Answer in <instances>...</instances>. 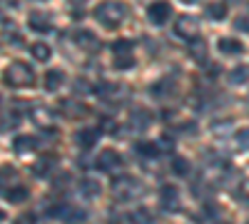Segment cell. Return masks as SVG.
I'll use <instances>...</instances> for the list:
<instances>
[{
  "mask_svg": "<svg viewBox=\"0 0 249 224\" xmlns=\"http://www.w3.org/2000/svg\"><path fill=\"white\" fill-rule=\"evenodd\" d=\"M97 137H100V130H95V127H85V130H80L77 132V145L82 147V150H90V147H95L97 145Z\"/></svg>",
  "mask_w": 249,
  "mask_h": 224,
  "instance_id": "10",
  "label": "cell"
},
{
  "mask_svg": "<svg viewBox=\"0 0 249 224\" xmlns=\"http://www.w3.org/2000/svg\"><path fill=\"white\" fill-rule=\"evenodd\" d=\"M28 25H30L33 30H37V33H50L53 20H50V15L43 13V10H30V15H28Z\"/></svg>",
  "mask_w": 249,
  "mask_h": 224,
  "instance_id": "8",
  "label": "cell"
},
{
  "mask_svg": "<svg viewBox=\"0 0 249 224\" xmlns=\"http://www.w3.org/2000/svg\"><path fill=\"white\" fill-rule=\"evenodd\" d=\"M170 13H172L170 3H164V0H155V3H150V8H147V20L152 25H164L170 20Z\"/></svg>",
  "mask_w": 249,
  "mask_h": 224,
  "instance_id": "5",
  "label": "cell"
},
{
  "mask_svg": "<svg viewBox=\"0 0 249 224\" xmlns=\"http://www.w3.org/2000/svg\"><path fill=\"white\" fill-rule=\"evenodd\" d=\"M62 83H65V72L62 70H50L45 75V90L48 92H57L62 87Z\"/></svg>",
  "mask_w": 249,
  "mask_h": 224,
  "instance_id": "14",
  "label": "cell"
},
{
  "mask_svg": "<svg viewBox=\"0 0 249 224\" xmlns=\"http://www.w3.org/2000/svg\"><path fill=\"white\" fill-rule=\"evenodd\" d=\"M160 205L164 212H177L179 209V190L175 185H164L160 190Z\"/></svg>",
  "mask_w": 249,
  "mask_h": 224,
  "instance_id": "7",
  "label": "cell"
},
{
  "mask_svg": "<svg viewBox=\"0 0 249 224\" xmlns=\"http://www.w3.org/2000/svg\"><path fill=\"white\" fill-rule=\"evenodd\" d=\"M10 179H15V170L13 167H0V187L8 185Z\"/></svg>",
  "mask_w": 249,
  "mask_h": 224,
  "instance_id": "30",
  "label": "cell"
},
{
  "mask_svg": "<svg viewBox=\"0 0 249 224\" xmlns=\"http://www.w3.org/2000/svg\"><path fill=\"white\" fill-rule=\"evenodd\" d=\"M75 90H77V92H90L92 87L85 85V80H75Z\"/></svg>",
  "mask_w": 249,
  "mask_h": 224,
  "instance_id": "32",
  "label": "cell"
},
{
  "mask_svg": "<svg viewBox=\"0 0 249 224\" xmlns=\"http://www.w3.org/2000/svg\"><path fill=\"white\" fill-rule=\"evenodd\" d=\"M75 40H77V45L85 48V50H97V48H100V45H97V37H95L90 30H80V33L75 35Z\"/></svg>",
  "mask_w": 249,
  "mask_h": 224,
  "instance_id": "16",
  "label": "cell"
},
{
  "mask_svg": "<svg viewBox=\"0 0 249 224\" xmlns=\"http://www.w3.org/2000/svg\"><path fill=\"white\" fill-rule=\"evenodd\" d=\"M172 170H175V174H187L190 172V162L182 159V157H175L172 159Z\"/></svg>",
  "mask_w": 249,
  "mask_h": 224,
  "instance_id": "29",
  "label": "cell"
},
{
  "mask_svg": "<svg viewBox=\"0 0 249 224\" xmlns=\"http://www.w3.org/2000/svg\"><path fill=\"white\" fill-rule=\"evenodd\" d=\"M72 5H82V3H88V0H70Z\"/></svg>",
  "mask_w": 249,
  "mask_h": 224,
  "instance_id": "34",
  "label": "cell"
},
{
  "mask_svg": "<svg viewBox=\"0 0 249 224\" xmlns=\"http://www.w3.org/2000/svg\"><path fill=\"white\" fill-rule=\"evenodd\" d=\"M234 142L239 150H249V127H242L237 135H234Z\"/></svg>",
  "mask_w": 249,
  "mask_h": 224,
  "instance_id": "27",
  "label": "cell"
},
{
  "mask_svg": "<svg viewBox=\"0 0 249 224\" xmlns=\"http://www.w3.org/2000/svg\"><path fill=\"white\" fill-rule=\"evenodd\" d=\"M30 117L35 120V125H40V127H48L50 120H53V115H50L48 107H35V110H30Z\"/></svg>",
  "mask_w": 249,
  "mask_h": 224,
  "instance_id": "20",
  "label": "cell"
},
{
  "mask_svg": "<svg viewBox=\"0 0 249 224\" xmlns=\"http://www.w3.org/2000/svg\"><path fill=\"white\" fill-rule=\"evenodd\" d=\"M5 197L10 199V202H25L28 197H30V192H28V187H10L8 192H5Z\"/></svg>",
  "mask_w": 249,
  "mask_h": 224,
  "instance_id": "22",
  "label": "cell"
},
{
  "mask_svg": "<svg viewBox=\"0 0 249 224\" xmlns=\"http://www.w3.org/2000/svg\"><path fill=\"white\" fill-rule=\"evenodd\" d=\"M187 50H190V57H195L197 63H207V43H202L199 40V35L197 37H192V40H187Z\"/></svg>",
  "mask_w": 249,
  "mask_h": 224,
  "instance_id": "11",
  "label": "cell"
},
{
  "mask_svg": "<svg viewBox=\"0 0 249 224\" xmlns=\"http://www.w3.org/2000/svg\"><path fill=\"white\" fill-rule=\"evenodd\" d=\"M115 68H117V70H130V68H135V57H132L130 52L115 55Z\"/></svg>",
  "mask_w": 249,
  "mask_h": 224,
  "instance_id": "24",
  "label": "cell"
},
{
  "mask_svg": "<svg viewBox=\"0 0 249 224\" xmlns=\"http://www.w3.org/2000/svg\"><path fill=\"white\" fill-rule=\"evenodd\" d=\"M30 55L37 60V63H48L50 55H53V50H50L48 43H33V45H30Z\"/></svg>",
  "mask_w": 249,
  "mask_h": 224,
  "instance_id": "15",
  "label": "cell"
},
{
  "mask_svg": "<svg viewBox=\"0 0 249 224\" xmlns=\"http://www.w3.org/2000/svg\"><path fill=\"white\" fill-rule=\"evenodd\" d=\"M35 147H37V139H35V137H30V135H20V137H15V142H13V150H15L18 155L33 152Z\"/></svg>",
  "mask_w": 249,
  "mask_h": 224,
  "instance_id": "13",
  "label": "cell"
},
{
  "mask_svg": "<svg viewBox=\"0 0 249 224\" xmlns=\"http://www.w3.org/2000/svg\"><path fill=\"white\" fill-rule=\"evenodd\" d=\"M137 152L144 155V157H157L160 155V145H157V142H140Z\"/></svg>",
  "mask_w": 249,
  "mask_h": 224,
  "instance_id": "23",
  "label": "cell"
},
{
  "mask_svg": "<svg viewBox=\"0 0 249 224\" xmlns=\"http://www.w3.org/2000/svg\"><path fill=\"white\" fill-rule=\"evenodd\" d=\"M182 3H187V5H195V3H199V0H182Z\"/></svg>",
  "mask_w": 249,
  "mask_h": 224,
  "instance_id": "35",
  "label": "cell"
},
{
  "mask_svg": "<svg viewBox=\"0 0 249 224\" xmlns=\"http://www.w3.org/2000/svg\"><path fill=\"white\" fill-rule=\"evenodd\" d=\"M217 48H219L222 55H242L244 52V45L239 43V40H234V37H222L217 43Z\"/></svg>",
  "mask_w": 249,
  "mask_h": 224,
  "instance_id": "12",
  "label": "cell"
},
{
  "mask_svg": "<svg viewBox=\"0 0 249 224\" xmlns=\"http://www.w3.org/2000/svg\"><path fill=\"white\" fill-rule=\"evenodd\" d=\"M62 110L70 112L72 117L75 115H85V105H72V100H62Z\"/></svg>",
  "mask_w": 249,
  "mask_h": 224,
  "instance_id": "28",
  "label": "cell"
},
{
  "mask_svg": "<svg viewBox=\"0 0 249 224\" xmlns=\"http://www.w3.org/2000/svg\"><path fill=\"white\" fill-rule=\"evenodd\" d=\"M92 15H95V20H97L102 28L115 30V28L122 25V20L130 15V10H127V5H124V3H120V0H102V3L95 8Z\"/></svg>",
  "mask_w": 249,
  "mask_h": 224,
  "instance_id": "1",
  "label": "cell"
},
{
  "mask_svg": "<svg viewBox=\"0 0 249 224\" xmlns=\"http://www.w3.org/2000/svg\"><path fill=\"white\" fill-rule=\"evenodd\" d=\"M175 33L184 40H192L199 35V23H197V17H190V15H182L177 17V23H175Z\"/></svg>",
  "mask_w": 249,
  "mask_h": 224,
  "instance_id": "6",
  "label": "cell"
},
{
  "mask_svg": "<svg viewBox=\"0 0 249 224\" xmlns=\"http://www.w3.org/2000/svg\"><path fill=\"white\" fill-rule=\"evenodd\" d=\"M3 219H5V212H3V209H0V222H3Z\"/></svg>",
  "mask_w": 249,
  "mask_h": 224,
  "instance_id": "36",
  "label": "cell"
},
{
  "mask_svg": "<svg viewBox=\"0 0 249 224\" xmlns=\"http://www.w3.org/2000/svg\"><path fill=\"white\" fill-rule=\"evenodd\" d=\"M115 130H117V125H115L112 120H105V122H102V132H115Z\"/></svg>",
  "mask_w": 249,
  "mask_h": 224,
  "instance_id": "33",
  "label": "cell"
},
{
  "mask_svg": "<svg viewBox=\"0 0 249 224\" xmlns=\"http://www.w3.org/2000/svg\"><path fill=\"white\" fill-rule=\"evenodd\" d=\"M112 52H115V55L132 52V40H115V43H112Z\"/></svg>",
  "mask_w": 249,
  "mask_h": 224,
  "instance_id": "26",
  "label": "cell"
},
{
  "mask_svg": "<svg viewBox=\"0 0 249 224\" xmlns=\"http://www.w3.org/2000/svg\"><path fill=\"white\" fill-rule=\"evenodd\" d=\"M100 192H102L100 182H95V179H82L80 182V194L82 197H100Z\"/></svg>",
  "mask_w": 249,
  "mask_h": 224,
  "instance_id": "17",
  "label": "cell"
},
{
  "mask_svg": "<svg viewBox=\"0 0 249 224\" xmlns=\"http://www.w3.org/2000/svg\"><path fill=\"white\" fill-rule=\"evenodd\" d=\"M53 167H55V157H40L35 165H33V174L43 177V174H48Z\"/></svg>",
  "mask_w": 249,
  "mask_h": 224,
  "instance_id": "19",
  "label": "cell"
},
{
  "mask_svg": "<svg viewBox=\"0 0 249 224\" xmlns=\"http://www.w3.org/2000/svg\"><path fill=\"white\" fill-rule=\"evenodd\" d=\"M234 28L242 30V33H249V15H239V17L234 20Z\"/></svg>",
  "mask_w": 249,
  "mask_h": 224,
  "instance_id": "31",
  "label": "cell"
},
{
  "mask_svg": "<svg viewBox=\"0 0 249 224\" xmlns=\"http://www.w3.org/2000/svg\"><path fill=\"white\" fill-rule=\"evenodd\" d=\"M130 122H132V130L142 132V130H147L152 125V112L144 110V107H137V110L130 112Z\"/></svg>",
  "mask_w": 249,
  "mask_h": 224,
  "instance_id": "9",
  "label": "cell"
},
{
  "mask_svg": "<svg viewBox=\"0 0 249 224\" xmlns=\"http://www.w3.org/2000/svg\"><path fill=\"white\" fill-rule=\"evenodd\" d=\"M95 167L100 172H117L122 167V157H120L117 150H102L95 159Z\"/></svg>",
  "mask_w": 249,
  "mask_h": 224,
  "instance_id": "4",
  "label": "cell"
},
{
  "mask_svg": "<svg viewBox=\"0 0 249 224\" xmlns=\"http://www.w3.org/2000/svg\"><path fill=\"white\" fill-rule=\"evenodd\" d=\"M142 192H144L142 182H137L135 177H117L112 182V194L120 202H132V199L142 197Z\"/></svg>",
  "mask_w": 249,
  "mask_h": 224,
  "instance_id": "3",
  "label": "cell"
},
{
  "mask_svg": "<svg viewBox=\"0 0 249 224\" xmlns=\"http://www.w3.org/2000/svg\"><path fill=\"white\" fill-rule=\"evenodd\" d=\"M244 83H249V68L247 65L230 70V85H244Z\"/></svg>",
  "mask_w": 249,
  "mask_h": 224,
  "instance_id": "18",
  "label": "cell"
},
{
  "mask_svg": "<svg viewBox=\"0 0 249 224\" xmlns=\"http://www.w3.org/2000/svg\"><path fill=\"white\" fill-rule=\"evenodd\" d=\"M204 13H207V17H212V20H224L227 5L224 3H210V5L204 8Z\"/></svg>",
  "mask_w": 249,
  "mask_h": 224,
  "instance_id": "21",
  "label": "cell"
},
{
  "mask_svg": "<svg viewBox=\"0 0 249 224\" xmlns=\"http://www.w3.org/2000/svg\"><path fill=\"white\" fill-rule=\"evenodd\" d=\"M18 125H20V115H18V112L13 110L10 115H5V117H3V125H0V132H8V130H15Z\"/></svg>",
  "mask_w": 249,
  "mask_h": 224,
  "instance_id": "25",
  "label": "cell"
},
{
  "mask_svg": "<svg viewBox=\"0 0 249 224\" xmlns=\"http://www.w3.org/2000/svg\"><path fill=\"white\" fill-rule=\"evenodd\" d=\"M3 83L8 87H33L35 85V72L28 63H10L3 70Z\"/></svg>",
  "mask_w": 249,
  "mask_h": 224,
  "instance_id": "2",
  "label": "cell"
}]
</instances>
